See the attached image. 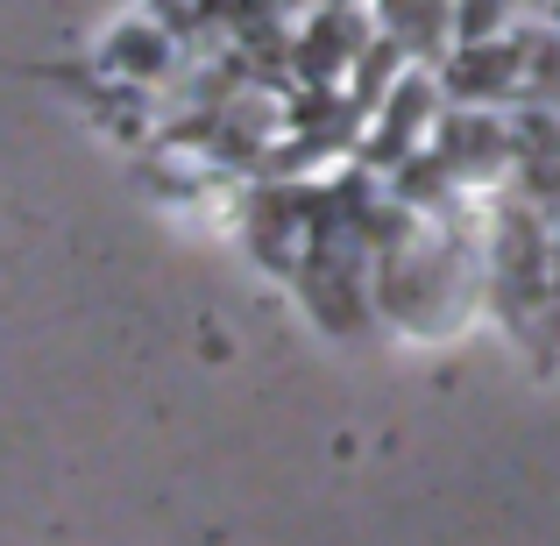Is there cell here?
<instances>
[{
    "label": "cell",
    "instance_id": "6da1fadb",
    "mask_svg": "<svg viewBox=\"0 0 560 546\" xmlns=\"http://www.w3.org/2000/svg\"><path fill=\"white\" fill-rule=\"evenodd\" d=\"M383 14H390V36H397V43L425 50V43H440V36H447L454 0H383Z\"/></svg>",
    "mask_w": 560,
    "mask_h": 546
}]
</instances>
